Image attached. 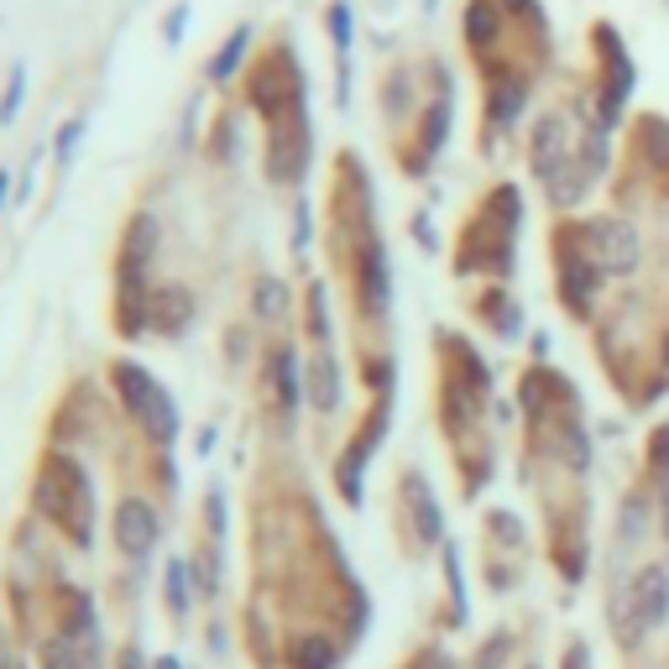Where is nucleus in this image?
<instances>
[{
	"mask_svg": "<svg viewBox=\"0 0 669 669\" xmlns=\"http://www.w3.org/2000/svg\"><path fill=\"white\" fill-rule=\"evenodd\" d=\"M638 256H644V246H638V231H633L628 220H596L591 225V262L602 273H617V277L633 273Z\"/></svg>",
	"mask_w": 669,
	"mask_h": 669,
	"instance_id": "f03ea898",
	"label": "nucleus"
},
{
	"mask_svg": "<svg viewBox=\"0 0 669 669\" xmlns=\"http://www.w3.org/2000/svg\"><path fill=\"white\" fill-rule=\"evenodd\" d=\"M414 512H418V523H424V539H439V508H434L424 481H414Z\"/></svg>",
	"mask_w": 669,
	"mask_h": 669,
	"instance_id": "f8f14e48",
	"label": "nucleus"
},
{
	"mask_svg": "<svg viewBox=\"0 0 669 669\" xmlns=\"http://www.w3.org/2000/svg\"><path fill=\"white\" fill-rule=\"evenodd\" d=\"M665 533H669V481H665Z\"/></svg>",
	"mask_w": 669,
	"mask_h": 669,
	"instance_id": "f3484780",
	"label": "nucleus"
},
{
	"mask_svg": "<svg viewBox=\"0 0 669 669\" xmlns=\"http://www.w3.org/2000/svg\"><path fill=\"white\" fill-rule=\"evenodd\" d=\"M612 628H617V638L623 644H638L644 638V617H638V591L633 586H617V596H612Z\"/></svg>",
	"mask_w": 669,
	"mask_h": 669,
	"instance_id": "0eeeda50",
	"label": "nucleus"
},
{
	"mask_svg": "<svg viewBox=\"0 0 669 669\" xmlns=\"http://www.w3.org/2000/svg\"><path fill=\"white\" fill-rule=\"evenodd\" d=\"M168 575H173V581H168V586H173V607L183 612V607H189V602H183V571H178V565H173V571H168Z\"/></svg>",
	"mask_w": 669,
	"mask_h": 669,
	"instance_id": "dca6fc26",
	"label": "nucleus"
},
{
	"mask_svg": "<svg viewBox=\"0 0 669 669\" xmlns=\"http://www.w3.org/2000/svg\"><path fill=\"white\" fill-rule=\"evenodd\" d=\"M487 38H492V11L471 6V42H487Z\"/></svg>",
	"mask_w": 669,
	"mask_h": 669,
	"instance_id": "4468645a",
	"label": "nucleus"
},
{
	"mask_svg": "<svg viewBox=\"0 0 669 669\" xmlns=\"http://www.w3.org/2000/svg\"><path fill=\"white\" fill-rule=\"evenodd\" d=\"M79 137H84V120H68V126L59 131V162L74 158V141H79Z\"/></svg>",
	"mask_w": 669,
	"mask_h": 669,
	"instance_id": "ddd939ff",
	"label": "nucleus"
},
{
	"mask_svg": "<svg viewBox=\"0 0 669 669\" xmlns=\"http://www.w3.org/2000/svg\"><path fill=\"white\" fill-rule=\"evenodd\" d=\"M294 669H334L330 644H319V638H304V644L294 649Z\"/></svg>",
	"mask_w": 669,
	"mask_h": 669,
	"instance_id": "1a4fd4ad",
	"label": "nucleus"
},
{
	"mask_svg": "<svg viewBox=\"0 0 669 669\" xmlns=\"http://www.w3.org/2000/svg\"><path fill=\"white\" fill-rule=\"evenodd\" d=\"M565 162H571V152H565V116H544L533 126V173L544 183H554V173Z\"/></svg>",
	"mask_w": 669,
	"mask_h": 669,
	"instance_id": "20e7f679",
	"label": "nucleus"
},
{
	"mask_svg": "<svg viewBox=\"0 0 669 669\" xmlns=\"http://www.w3.org/2000/svg\"><path fill=\"white\" fill-rule=\"evenodd\" d=\"M116 539L131 560H141V554L158 544V512L147 508L141 497H126V502L116 508Z\"/></svg>",
	"mask_w": 669,
	"mask_h": 669,
	"instance_id": "7ed1b4c3",
	"label": "nucleus"
},
{
	"mask_svg": "<svg viewBox=\"0 0 669 669\" xmlns=\"http://www.w3.org/2000/svg\"><path fill=\"white\" fill-rule=\"evenodd\" d=\"M0 204H6V173H0Z\"/></svg>",
	"mask_w": 669,
	"mask_h": 669,
	"instance_id": "6ab92c4d",
	"label": "nucleus"
},
{
	"mask_svg": "<svg viewBox=\"0 0 669 669\" xmlns=\"http://www.w3.org/2000/svg\"><path fill=\"white\" fill-rule=\"evenodd\" d=\"M633 591H638V617H644V628H665L669 623V571L665 565H649V571L633 581Z\"/></svg>",
	"mask_w": 669,
	"mask_h": 669,
	"instance_id": "39448f33",
	"label": "nucleus"
},
{
	"mask_svg": "<svg viewBox=\"0 0 669 669\" xmlns=\"http://www.w3.org/2000/svg\"><path fill=\"white\" fill-rule=\"evenodd\" d=\"M21 89H26V74L17 68V74H11V95H6V105H0V120H11V110L21 105Z\"/></svg>",
	"mask_w": 669,
	"mask_h": 669,
	"instance_id": "2eb2a0df",
	"label": "nucleus"
},
{
	"mask_svg": "<svg viewBox=\"0 0 669 669\" xmlns=\"http://www.w3.org/2000/svg\"><path fill=\"white\" fill-rule=\"evenodd\" d=\"M246 42H252V26H241L236 38H231V42H225V47H220L215 68H210V74H215V79H225V74H231V68H236V63H241V53H246Z\"/></svg>",
	"mask_w": 669,
	"mask_h": 669,
	"instance_id": "9d476101",
	"label": "nucleus"
},
{
	"mask_svg": "<svg viewBox=\"0 0 669 669\" xmlns=\"http://www.w3.org/2000/svg\"><path fill=\"white\" fill-rule=\"evenodd\" d=\"M649 529V497H628L623 502V544H638Z\"/></svg>",
	"mask_w": 669,
	"mask_h": 669,
	"instance_id": "6e6552de",
	"label": "nucleus"
},
{
	"mask_svg": "<svg viewBox=\"0 0 669 669\" xmlns=\"http://www.w3.org/2000/svg\"><path fill=\"white\" fill-rule=\"evenodd\" d=\"M116 387H120V397H126V408L137 414L141 429L152 434V439H173V429H178L173 397L162 393V387L141 372L137 361H120V367H116Z\"/></svg>",
	"mask_w": 669,
	"mask_h": 669,
	"instance_id": "f257e3e1",
	"label": "nucleus"
},
{
	"mask_svg": "<svg viewBox=\"0 0 669 669\" xmlns=\"http://www.w3.org/2000/svg\"><path fill=\"white\" fill-rule=\"evenodd\" d=\"M42 669H99L95 644H79V638H53L42 649Z\"/></svg>",
	"mask_w": 669,
	"mask_h": 669,
	"instance_id": "423d86ee",
	"label": "nucleus"
},
{
	"mask_svg": "<svg viewBox=\"0 0 669 669\" xmlns=\"http://www.w3.org/2000/svg\"><path fill=\"white\" fill-rule=\"evenodd\" d=\"M158 669H178V659H158Z\"/></svg>",
	"mask_w": 669,
	"mask_h": 669,
	"instance_id": "a211bd4d",
	"label": "nucleus"
},
{
	"mask_svg": "<svg viewBox=\"0 0 669 669\" xmlns=\"http://www.w3.org/2000/svg\"><path fill=\"white\" fill-rule=\"evenodd\" d=\"M334 397H340V376H334V361H319V367H315V403H319V408H334Z\"/></svg>",
	"mask_w": 669,
	"mask_h": 669,
	"instance_id": "9b49d317",
	"label": "nucleus"
}]
</instances>
